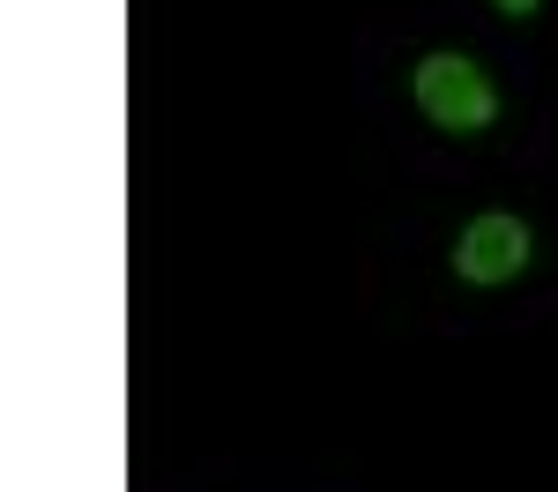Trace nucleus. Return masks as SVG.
Masks as SVG:
<instances>
[{"mask_svg": "<svg viewBox=\"0 0 558 492\" xmlns=\"http://www.w3.org/2000/svg\"><path fill=\"white\" fill-rule=\"evenodd\" d=\"M410 97L439 134H484L499 120V83L476 68L470 52H425L410 68Z\"/></svg>", "mask_w": 558, "mask_h": 492, "instance_id": "nucleus-1", "label": "nucleus"}, {"mask_svg": "<svg viewBox=\"0 0 558 492\" xmlns=\"http://www.w3.org/2000/svg\"><path fill=\"white\" fill-rule=\"evenodd\" d=\"M536 254V239H529V224L507 217V209H484V217L462 224V239H454V276L476 284V291H499V284H514L521 268Z\"/></svg>", "mask_w": 558, "mask_h": 492, "instance_id": "nucleus-2", "label": "nucleus"}, {"mask_svg": "<svg viewBox=\"0 0 558 492\" xmlns=\"http://www.w3.org/2000/svg\"><path fill=\"white\" fill-rule=\"evenodd\" d=\"M492 8H499V15H514V23H521V15H536L544 0H492Z\"/></svg>", "mask_w": 558, "mask_h": 492, "instance_id": "nucleus-3", "label": "nucleus"}]
</instances>
